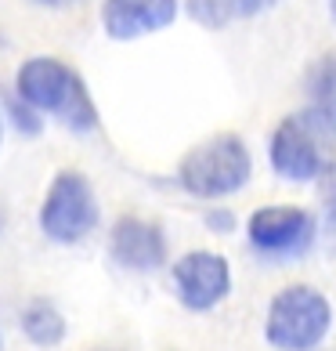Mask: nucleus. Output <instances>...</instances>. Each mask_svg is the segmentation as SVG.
I'll use <instances>...</instances> for the list:
<instances>
[{
    "label": "nucleus",
    "mask_w": 336,
    "mask_h": 351,
    "mask_svg": "<svg viewBox=\"0 0 336 351\" xmlns=\"http://www.w3.org/2000/svg\"><path fill=\"white\" fill-rule=\"evenodd\" d=\"M33 4H47V8H55V4H58V0H33Z\"/></svg>",
    "instance_id": "a211bd4d"
},
{
    "label": "nucleus",
    "mask_w": 336,
    "mask_h": 351,
    "mask_svg": "<svg viewBox=\"0 0 336 351\" xmlns=\"http://www.w3.org/2000/svg\"><path fill=\"white\" fill-rule=\"evenodd\" d=\"M250 152L242 145V138L235 134H224V138H214L206 145L192 149L181 163V185L192 196H203V199H217V196H231L239 192L242 185L250 181Z\"/></svg>",
    "instance_id": "7ed1b4c3"
},
{
    "label": "nucleus",
    "mask_w": 336,
    "mask_h": 351,
    "mask_svg": "<svg viewBox=\"0 0 336 351\" xmlns=\"http://www.w3.org/2000/svg\"><path fill=\"white\" fill-rule=\"evenodd\" d=\"M329 152L296 123V116H289L286 123H279V131L271 134V167L289 178V181H315L326 171Z\"/></svg>",
    "instance_id": "0eeeda50"
},
{
    "label": "nucleus",
    "mask_w": 336,
    "mask_h": 351,
    "mask_svg": "<svg viewBox=\"0 0 336 351\" xmlns=\"http://www.w3.org/2000/svg\"><path fill=\"white\" fill-rule=\"evenodd\" d=\"M174 286L188 311H210L231 293V271L221 254H185L174 265Z\"/></svg>",
    "instance_id": "423d86ee"
},
{
    "label": "nucleus",
    "mask_w": 336,
    "mask_h": 351,
    "mask_svg": "<svg viewBox=\"0 0 336 351\" xmlns=\"http://www.w3.org/2000/svg\"><path fill=\"white\" fill-rule=\"evenodd\" d=\"M177 15V0H105L101 22L112 40H134V36L156 33L170 25Z\"/></svg>",
    "instance_id": "1a4fd4ad"
},
{
    "label": "nucleus",
    "mask_w": 336,
    "mask_h": 351,
    "mask_svg": "<svg viewBox=\"0 0 336 351\" xmlns=\"http://www.w3.org/2000/svg\"><path fill=\"white\" fill-rule=\"evenodd\" d=\"M0 141H4V127H0Z\"/></svg>",
    "instance_id": "aec40b11"
},
{
    "label": "nucleus",
    "mask_w": 336,
    "mask_h": 351,
    "mask_svg": "<svg viewBox=\"0 0 336 351\" xmlns=\"http://www.w3.org/2000/svg\"><path fill=\"white\" fill-rule=\"evenodd\" d=\"M22 333L29 337L36 348H55L66 337V319L51 301H29L22 308Z\"/></svg>",
    "instance_id": "9d476101"
},
{
    "label": "nucleus",
    "mask_w": 336,
    "mask_h": 351,
    "mask_svg": "<svg viewBox=\"0 0 336 351\" xmlns=\"http://www.w3.org/2000/svg\"><path fill=\"white\" fill-rule=\"evenodd\" d=\"M329 4H333V15H336V0H329Z\"/></svg>",
    "instance_id": "6ab92c4d"
},
{
    "label": "nucleus",
    "mask_w": 336,
    "mask_h": 351,
    "mask_svg": "<svg viewBox=\"0 0 336 351\" xmlns=\"http://www.w3.org/2000/svg\"><path fill=\"white\" fill-rule=\"evenodd\" d=\"M307 95H311L315 106L329 109L336 116V55H326L311 66V73H307Z\"/></svg>",
    "instance_id": "9b49d317"
},
{
    "label": "nucleus",
    "mask_w": 336,
    "mask_h": 351,
    "mask_svg": "<svg viewBox=\"0 0 336 351\" xmlns=\"http://www.w3.org/2000/svg\"><path fill=\"white\" fill-rule=\"evenodd\" d=\"M4 106H8V112H11V120H15V127H18V131L22 134H29V138H36V134H40V116H36V109L29 106V101H25V98H4Z\"/></svg>",
    "instance_id": "4468645a"
},
{
    "label": "nucleus",
    "mask_w": 336,
    "mask_h": 351,
    "mask_svg": "<svg viewBox=\"0 0 336 351\" xmlns=\"http://www.w3.org/2000/svg\"><path fill=\"white\" fill-rule=\"evenodd\" d=\"M109 254L120 268L131 271H156L166 265V239L152 221L120 217L109 236Z\"/></svg>",
    "instance_id": "6e6552de"
},
{
    "label": "nucleus",
    "mask_w": 336,
    "mask_h": 351,
    "mask_svg": "<svg viewBox=\"0 0 336 351\" xmlns=\"http://www.w3.org/2000/svg\"><path fill=\"white\" fill-rule=\"evenodd\" d=\"M250 243L268 261H296L315 243V217L300 206H264L250 217Z\"/></svg>",
    "instance_id": "39448f33"
},
{
    "label": "nucleus",
    "mask_w": 336,
    "mask_h": 351,
    "mask_svg": "<svg viewBox=\"0 0 336 351\" xmlns=\"http://www.w3.org/2000/svg\"><path fill=\"white\" fill-rule=\"evenodd\" d=\"M98 225V199L90 181L76 171H62L47 189V199L40 206V228L51 243H80Z\"/></svg>",
    "instance_id": "20e7f679"
},
{
    "label": "nucleus",
    "mask_w": 336,
    "mask_h": 351,
    "mask_svg": "<svg viewBox=\"0 0 336 351\" xmlns=\"http://www.w3.org/2000/svg\"><path fill=\"white\" fill-rule=\"evenodd\" d=\"M333 326V308L315 286H286L268 308L264 337L279 351H315Z\"/></svg>",
    "instance_id": "f03ea898"
},
{
    "label": "nucleus",
    "mask_w": 336,
    "mask_h": 351,
    "mask_svg": "<svg viewBox=\"0 0 336 351\" xmlns=\"http://www.w3.org/2000/svg\"><path fill=\"white\" fill-rule=\"evenodd\" d=\"M15 95L25 98L33 109L51 112L62 127H69L76 134H87L98 127V112L83 80L58 58L40 55L22 62L15 76Z\"/></svg>",
    "instance_id": "f257e3e1"
},
{
    "label": "nucleus",
    "mask_w": 336,
    "mask_h": 351,
    "mask_svg": "<svg viewBox=\"0 0 336 351\" xmlns=\"http://www.w3.org/2000/svg\"><path fill=\"white\" fill-rule=\"evenodd\" d=\"M188 15L206 29H224L235 19V4L231 0H188Z\"/></svg>",
    "instance_id": "ddd939ff"
},
{
    "label": "nucleus",
    "mask_w": 336,
    "mask_h": 351,
    "mask_svg": "<svg viewBox=\"0 0 336 351\" xmlns=\"http://www.w3.org/2000/svg\"><path fill=\"white\" fill-rule=\"evenodd\" d=\"M206 225H210L214 232H231L235 228V217H231L228 210H210L206 214Z\"/></svg>",
    "instance_id": "2eb2a0df"
},
{
    "label": "nucleus",
    "mask_w": 336,
    "mask_h": 351,
    "mask_svg": "<svg viewBox=\"0 0 336 351\" xmlns=\"http://www.w3.org/2000/svg\"><path fill=\"white\" fill-rule=\"evenodd\" d=\"M296 123L304 127L307 134H311L322 149H326L329 156L336 152V116L329 109H322V106H311V109H304V112H296Z\"/></svg>",
    "instance_id": "f8f14e48"
},
{
    "label": "nucleus",
    "mask_w": 336,
    "mask_h": 351,
    "mask_svg": "<svg viewBox=\"0 0 336 351\" xmlns=\"http://www.w3.org/2000/svg\"><path fill=\"white\" fill-rule=\"evenodd\" d=\"M329 217H333V221H336V196H333V199H329Z\"/></svg>",
    "instance_id": "f3484780"
},
{
    "label": "nucleus",
    "mask_w": 336,
    "mask_h": 351,
    "mask_svg": "<svg viewBox=\"0 0 336 351\" xmlns=\"http://www.w3.org/2000/svg\"><path fill=\"white\" fill-rule=\"evenodd\" d=\"M231 4H235V15H257V11L271 8L275 0H231Z\"/></svg>",
    "instance_id": "dca6fc26"
}]
</instances>
